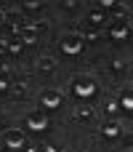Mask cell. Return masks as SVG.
I'll list each match as a JSON object with an SVG mask.
<instances>
[{"label": "cell", "mask_w": 133, "mask_h": 152, "mask_svg": "<svg viewBox=\"0 0 133 152\" xmlns=\"http://www.w3.org/2000/svg\"><path fill=\"white\" fill-rule=\"evenodd\" d=\"M72 94L80 96V99H91L96 94V80L91 75H77L72 77Z\"/></svg>", "instance_id": "cell-1"}, {"label": "cell", "mask_w": 133, "mask_h": 152, "mask_svg": "<svg viewBox=\"0 0 133 152\" xmlns=\"http://www.w3.org/2000/svg\"><path fill=\"white\" fill-rule=\"evenodd\" d=\"M83 35L80 32H67L64 37H61V51L64 53H69V56H75V53H80L83 51Z\"/></svg>", "instance_id": "cell-2"}, {"label": "cell", "mask_w": 133, "mask_h": 152, "mask_svg": "<svg viewBox=\"0 0 133 152\" xmlns=\"http://www.w3.org/2000/svg\"><path fill=\"white\" fill-rule=\"evenodd\" d=\"M0 139H3V144H5L8 150H19V147H24V144H27V139H24V131H21V128H5V131L0 134Z\"/></svg>", "instance_id": "cell-3"}, {"label": "cell", "mask_w": 133, "mask_h": 152, "mask_svg": "<svg viewBox=\"0 0 133 152\" xmlns=\"http://www.w3.org/2000/svg\"><path fill=\"white\" fill-rule=\"evenodd\" d=\"M27 128H29V131H45V128H48V118H45V112H43V110L29 112V115H27Z\"/></svg>", "instance_id": "cell-4"}, {"label": "cell", "mask_w": 133, "mask_h": 152, "mask_svg": "<svg viewBox=\"0 0 133 152\" xmlns=\"http://www.w3.org/2000/svg\"><path fill=\"white\" fill-rule=\"evenodd\" d=\"M40 102H43V107H45V110H56V107L61 104V94H59L56 88H48V91H43Z\"/></svg>", "instance_id": "cell-5"}, {"label": "cell", "mask_w": 133, "mask_h": 152, "mask_svg": "<svg viewBox=\"0 0 133 152\" xmlns=\"http://www.w3.org/2000/svg\"><path fill=\"white\" fill-rule=\"evenodd\" d=\"M16 37L27 45V43H37V37H40V32H37V27L35 24H29V27H21L19 32H16Z\"/></svg>", "instance_id": "cell-6"}, {"label": "cell", "mask_w": 133, "mask_h": 152, "mask_svg": "<svg viewBox=\"0 0 133 152\" xmlns=\"http://www.w3.org/2000/svg\"><path fill=\"white\" fill-rule=\"evenodd\" d=\"M75 118H77L80 123H93L96 112H93V107H88V104H80V107L75 110Z\"/></svg>", "instance_id": "cell-7"}, {"label": "cell", "mask_w": 133, "mask_h": 152, "mask_svg": "<svg viewBox=\"0 0 133 152\" xmlns=\"http://www.w3.org/2000/svg\"><path fill=\"white\" fill-rule=\"evenodd\" d=\"M128 32H131V27H128V24H123V21L117 19V21H115V27H112V37H115V40H125V37H128Z\"/></svg>", "instance_id": "cell-8"}, {"label": "cell", "mask_w": 133, "mask_h": 152, "mask_svg": "<svg viewBox=\"0 0 133 152\" xmlns=\"http://www.w3.org/2000/svg\"><path fill=\"white\" fill-rule=\"evenodd\" d=\"M37 69L45 72V75L53 72V69H56V59H53V56H40V59H37Z\"/></svg>", "instance_id": "cell-9"}, {"label": "cell", "mask_w": 133, "mask_h": 152, "mask_svg": "<svg viewBox=\"0 0 133 152\" xmlns=\"http://www.w3.org/2000/svg\"><path fill=\"white\" fill-rule=\"evenodd\" d=\"M24 48V43L19 40V37H13V40H5V51H11V53H19Z\"/></svg>", "instance_id": "cell-10"}, {"label": "cell", "mask_w": 133, "mask_h": 152, "mask_svg": "<svg viewBox=\"0 0 133 152\" xmlns=\"http://www.w3.org/2000/svg\"><path fill=\"white\" fill-rule=\"evenodd\" d=\"M101 134H104V136H117V134H120V126H117V123H109V126L101 128Z\"/></svg>", "instance_id": "cell-11"}, {"label": "cell", "mask_w": 133, "mask_h": 152, "mask_svg": "<svg viewBox=\"0 0 133 152\" xmlns=\"http://www.w3.org/2000/svg\"><path fill=\"white\" fill-rule=\"evenodd\" d=\"M120 104H123V110H125V112H131V110H133V96H131V94H125V96L120 99Z\"/></svg>", "instance_id": "cell-12"}, {"label": "cell", "mask_w": 133, "mask_h": 152, "mask_svg": "<svg viewBox=\"0 0 133 152\" xmlns=\"http://www.w3.org/2000/svg\"><path fill=\"white\" fill-rule=\"evenodd\" d=\"M91 21H93V24H101V21H104V13H101V11H93V13H91Z\"/></svg>", "instance_id": "cell-13"}, {"label": "cell", "mask_w": 133, "mask_h": 152, "mask_svg": "<svg viewBox=\"0 0 133 152\" xmlns=\"http://www.w3.org/2000/svg\"><path fill=\"white\" fill-rule=\"evenodd\" d=\"M21 3H24V5H27V8H37V5H40V3H43V0H21Z\"/></svg>", "instance_id": "cell-14"}, {"label": "cell", "mask_w": 133, "mask_h": 152, "mask_svg": "<svg viewBox=\"0 0 133 152\" xmlns=\"http://www.w3.org/2000/svg\"><path fill=\"white\" fill-rule=\"evenodd\" d=\"M99 3H101L104 8H112V5H117V0H99Z\"/></svg>", "instance_id": "cell-15"}, {"label": "cell", "mask_w": 133, "mask_h": 152, "mask_svg": "<svg viewBox=\"0 0 133 152\" xmlns=\"http://www.w3.org/2000/svg\"><path fill=\"white\" fill-rule=\"evenodd\" d=\"M5 88H8V80H5V77H0V91H5Z\"/></svg>", "instance_id": "cell-16"}, {"label": "cell", "mask_w": 133, "mask_h": 152, "mask_svg": "<svg viewBox=\"0 0 133 152\" xmlns=\"http://www.w3.org/2000/svg\"><path fill=\"white\" fill-rule=\"evenodd\" d=\"M5 56V40H0V59Z\"/></svg>", "instance_id": "cell-17"}, {"label": "cell", "mask_w": 133, "mask_h": 152, "mask_svg": "<svg viewBox=\"0 0 133 152\" xmlns=\"http://www.w3.org/2000/svg\"><path fill=\"white\" fill-rule=\"evenodd\" d=\"M3 24H5V13L0 11V27H3Z\"/></svg>", "instance_id": "cell-18"}]
</instances>
